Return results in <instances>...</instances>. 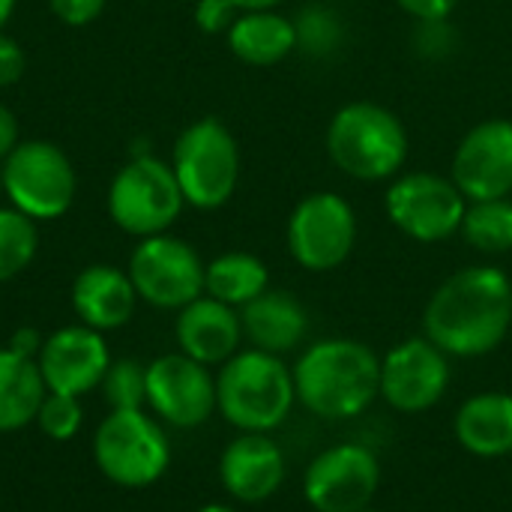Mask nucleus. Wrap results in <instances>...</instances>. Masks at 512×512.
<instances>
[{
    "label": "nucleus",
    "instance_id": "obj_12",
    "mask_svg": "<svg viewBox=\"0 0 512 512\" xmlns=\"http://www.w3.org/2000/svg\"><path fill=\"white\" fill-rule=\"evenodd\" d=\"M381 486V462L363 444H336L318 453L303 474V495L315 512L366 510Z\"/></svg>",
    "mask_w": 512,
    "mask_h": 512
},
{
    "label": "nucleus",
    "instance_id": "obj_24",
    "mask_svg": "<svg viewBox=\"0 0 512 512\" xmlns=\"http://www.w3.org/2000/svg\"><path fill=\"white\" fill-rule=\"evenodd\" d=\"M270 288V270L258 255L225 252L204 267V294L243 309Z\"/></svg>",
    "mask_w": 512,
    "mask_h": 512
},
{
    "label": "nucleus",
    "instance_id": "obj_33",
    "mask_svg": "<svg viewBox=\"0 0 512 512\" xmlns=\"http://www.w3.org/2000/svg\"><path fill=\"white\" fill-rule=\"evenodd\" d=\"M42 342H45V336L36 330V327H18L12 336H9V351H15V354H21V357H30V360H36L39 357V351H42Z\"/></svg>",
    "mask_w": 512,
    "mask_h": 512
},
{
    "label": "nucleus",
    "instance_id": "obj_13",
    "mask_svg": "<svg viewBox=\"0 0 512 512\" xmlns=\"http://www.w3.org/2000/svg\"><path fill=\"white\" fill-rule=\"evenodd\" d=\"M147 405L165 426L198 429L216 411V378L183 351L156 357L147 366Z\"/></svg>",
    "mask_w": 512,
    "mask_h": 512
},
{
    "label": "nucleus",
    "instance_id": "obj_32",
    "mask_svg": "<svg viewBox=\"0 0 512 512\" xmlns=\"http://www.w3.org/2000/svg\"><path fill=\"white\" fill-rule=\"evenodd\" d=\"M396 3L423 24H444L459 6V0H396Z\"/></svg>",
    "mask_w": 512,
    "mask_h": 512
},
{
    "label": "nucleus",
    "instance_id": "obj_22",
    "mask_svg": "<svg viewBox=\"0 0 512 512\" xmlns=\"http://www.w3.org/2000/svg\"><path fill=\"white\" fill-rule=\"evenodd\" d=\"M228 48L249 66H273L297 48V27L276 9L240 12L228 27Z\"/></svg>",
    "mask_w": 512,
    "mask_h": 512
},
{
    "label": "nucleus",
    "instance_id": "obj_36",
    "mask_svg": "<svg viewBox=\"0 0 512 512\" xmlns=\"http://www.w3.org/2000/svg\"><path fill=\"white\" fill-rule=\"evenodd\" d=\"M12 12H15V0H0V33H3V27L9 24Z\"/></svg>",
    "mask_w": 512,
    "mask_h": 512
},
{
    "label": "nucleus",
    "instance_id": "obj_29",
    "mask_svg": "<svg viewBox=\"0 0 512 512\" xmlns=\"http://www.w3.org/2000/svg\"><path fill=\"white\" fill-rule=\"evenodd\" d=\"M237 6L231 0H198L195 6V24L204 33H228V27L237 18Z\"/></svg>",
    "mask_w": 512,
    "mask_h": 512
},
{
    "label": "nucleus",
    "instance_id": "obj_35",
    "mask_svg": "<svg viewBox=\"0 0 512 512\" xmlns=\"http://www.w3.org/2000/svg\"><path fill=\"white\" fill-rule=\"evenodd\" d=\"M240 12H264V9H276L282 0H231Z\"/></svg>",
    "mask_w": 512,
    "mask_h": 512
},
{
    "label": "nucleus",
    "instance_id": "obj_18",
    "mask_svg": "<svg viewBox=\"0 0 512 512\" xmlns=\"http://www.w3.org/2000/svg\"><path fill=\"white\" fill-rule=\"evenodd\" d=\"M174 333L180 351L204 366L228 363L243 342L240 312L222 300H213L210 294H201L177 312Z\"/></svg>",
    "mask_w": 512,
    "mask_h": 512
},
{
    "label": "nucleus",
    "instance_id": "obj_10",
    "mask_svg": "<svg viewBox=\"0 0 512 512\" xmlns=\"http://www.w3.org/2000/svg\"><path fill=\"white\" fill-rule=\"evenodd\" d=\"M204 267L207 264L186 240L165 231L138 240L126 273L138 291V300L153 309L180 312L204 294Z\"/></svg>",
    "mask_w": 512,
    "mask_h": 512
},
{
    "label": "nucleus",
    "instance_id": "obj_7",
    "mask_svg": "<svg viewBox=\"0 0 512 512\" xmlns=\"http://www.w3.org/2000/svg\"><path fill=\"white\" fill-rule=\"evenodd\" d=\"M93 459L111 483L144 489L168 471L171 444L162 423L147 411H111L96 429Z\"/></svg>",
    "mask_w": 512,
    "mask_h": 512
},
{
    "label": "nucleus",
    "instance_id": "obj_31",
    "mask_svg": "<svg viewBox=\"0 0 512 512\" xmlns=\"http://www.w3.org/2000/svg\"><path fill=\"white\" fill-rule=\"evenodd\" d=\"M24 66H27V57H24V48L18 45V39L0 33V87L18 84L24 75Z\"/></svg>",
    "mask_w": 512,
    "mask_h": 512
},
{
    "label": "nucleus",
    "instance_id": "obj_20",
    "mask_svg": "<svg viewBox=\"0 0 512 512\" xmlns=\"http://www.w3.org/2000/svg\"><path fill=\"white\" fill-rule=\"evenodd\" d=\"M240 324L252 348L282 357L303 345L309 333V312L294 294L267 288L261 297L240 309Z\"/></svg>",
    "mask_w": 512,
    "mask_h": 512
},
{
    "label": "nucleus",
    "instance_id": "obj_23",
    "mask_svg": "<svg viewBox=\"0 0 512 512\" xmlns=\"http://www.w3.org/2000/svg\"><path fill=\"white\" fill-rule=\"evenodd\" d=\"M45 393L48 390L36 360L0 348V432H18L30 426Z\"/></svg>",
    "mask_w": 512,
    "mask_h": 512
},
{
    "label": "nucleus",
    "instance_id": "obj_34",
    "mask_svg": "<svg viewBox=\"0 0 512 512\" xmlns=\"http://www.w3.org/2000/svg\"><path fill=\"white\" fill-rule=\"evenodd\" d=\"M21 144V129H18V117L9 105L0 102V162Z\"/></svg>",
    "mask_w": 512,
    "mask_h": 512
},
{
    "label": "nucleus",
    "instance_id": "obj_25",
    "mask_svg": "<svg viewBox=\"0 0 512 512\" xmlns=\"http://www.w3.org/2000/svg\"><path fill=\"white\" fill-rule=\"evenodd\" d=\"M459 234L477 252H486V255L512 252V201L510 198L468 201Z\"/></svg>",
    "mask_w": 512,
    "mask_h": 512
},
{
    "label": "nucleus",
    "instance_id": "obj_19",
    "mask_svg": "<svg viewBox=\"0 0 512 512\" xmlns=\"http://www.w3.org/2000/svg\"><path fill=\"white\" fill-rule=\"evenodd\" d=\"M138 306V291L126 270L111 264H90L72 282V309L81 324L108 333L129 324Z\"/></svg>",
    "mask_w": 512,
    "mask_h": 512
},
{
    "label": "nucleus",
    "instance_id": "obj_8",
    "mask_svg": "<svg viewBox=\"0 0 512 512\" xmlns=\"http://www.w3.org/2000/svg\"><path fill=\"white\" fill-rule=\"evenodd\" d=\"M0 165L9 207L33 222H54L72 207L78 180L69 156L57 144L42 138L21 141Z\"/></svg>",
    "mask_w": 512,
    "mask_h": 512
},
{
    "label": "nucleus",
    "instance_id": "obj_1",
    "mask_svg": "<svg viewBox=\"0 0 512 512\" xmlns=\"http://www.w3.org/2000/svg\"><path fill=\"white\" fill-rule=\"evenodd\" d=\"M426 339L447 357H486L512 330V282L501 267L477 264L453 273L432 294Z\"/></svg>",
    "mask_w": 512,
    "mask_h": 512
},
{
    "label": "nucleus",
    "instance_id": "obj_30",
    "mask_svg": "<svg viewBox=\"0 0 512 512\" xmlns=\"http://www.w3.org/2000/svg\"><path fill=\"white\" fill-rule=\"evenodd\" d=\"M48 6H51V12L63 24H69V27H87V24H93L102 15L105 0H48Z\"/></svg>",
    "mask_w": 512,
    "mask_h": 512
},
{
    "label": "nucleus",
    "instance_id": "obj_26",
    "mask_svg": "<svg viewBox=\"0 0 512 512\" xmlns=\"http://www.w3.org/2000/svg\"><path fill=\"white\" fill-rule=\"evenodd\" d=\"M36 249V222L15 207H0V282H9L24 273L36 258Z\"/></svg>",
    "mask_w": 512,
    "mask_h": 512
},
{
    "label": "nucleus",
    "instance_id": "obj_16",
    "mask_svg": "<svg viewBox=\"0 0 512 512\" xmlns=\"http://www.w3.org/2000/svg\"><path fill=\"white\" fill-rule=\"evenodd\" d=\"M36 366L48 393L81 399L102 384L111 366V354L99 330L87 324H69L45 336Z\"/></svg>",
    "mask_w": 512,
    "mask_h": 512
},
{
    "label": "nucleus",
    "instance_id": "obj_4",
    "mask_svg": "<svg viewBox=\"0 0 512 512\" xmlns=\"http://www.w3.org/2000/svg\"><path fill=\"white\" fill-rule=\"evenodd\" d=\"M327 153L354 180H390L408 159V129L378 102H348L327 126Z\"/></svg>",
    "mask_w": 512,
    "mask_h": 512
},
{
    "label": "nucleus",
    "instance_id": "obj_2",
    "mask_svg": "<svg viewBox=\"0 0 512 512\" xmlns=\"http://www.w3.org/2000/svg\"><path fill=\"white\" fill-rule=\"evenodd\" d=\"M291 372L297 402L321 420L360 417L381 396V360L357 339H321Z\"/></svg>",
    "mask_w": 512,
    "mask_h": 512
},
{
    "label": "nucleus",
    "instance_id": "obj_5",
    "mask_svg": "<svg viewBox=\"0 0 512 512\" xmlns=\"http://www.w3.org/2000/svg\"><path fill=\"white\" fill-rule=\"evenodd\" d=\"M171 168L189 207L216 210L231 201L240 183L237 138L216 117L195 120L180 132L171 153Z\"/></svg>",
    "mask_w": 512,
    "mask_h": 512
},
{
    "label": "nucleus",
    "instance_id": "obj_17",
    "mask_svg": "<svg viewBox=\"0 0 512 512\" xmlns=\"http://www.w3.org/2000/svg\"><path fill=\"white\" fill-rule=\"evenodd\" d=\"M219 480L234 501L261 504L285 483V453L264 432H243L225 447Z\"/></svg>",
    "mask_w": 512,
    "mask_h": 512
},
{
    "label": "nucleus",
    "instance_id": "obj_6",
    "mask_svg": "<svg viewBox=\"0 0 512 512\" xmlns=\"http://www.w3.org/2000/svg\"><path fill=\"white\" fill-rule=\"evenodd\" d=\"M183 207L186 198L171 162L153 153H135L108 186L111 222L138 240L165 234L180 219Z\"/></svg>",
    "mask_w": 512,
    "mask_h": 512
},
{
    "label": "nucleus",
    "instance_id": "obj_28",
    "mask_svg": "<svg viewBox=\"0 0 512 512\" xmlns=\"http://www.w3.org/2000/svg\"><path fill=\"white\" fill-rule=\"evenodd\" d=\"M33 423L51 441H69V438L78 435V429L84 423L81 399L78 396H63V393H45Z\"/></svg>",
    "mask_w": 512,
    "mask_h": 512
},
{
    "label": "nucleus",
    "instance_id": "obj_11",
    "mask_svg": "<svg viewBox=\"0 0 512 512\" xmlns=\"http://www.w3.org/2000/svg\"><path fill=\"white\" fill-rule=\"evenodd\" d=\"M285 240L291 258L303 270H336L348 261L357 243L354 207L336 192H312L291 210Z\"/></svg>",
    "mask_w": 512,
    "mask_h": 512
},
{
    "label": "nucleus",
    "instance_id": "obj_14",
    "mask_svg": "<svg viewBox=\"0 0 512 512\" xmlns=\"http://www.w3.org/2000/svg\"><path fill=\"white\" fill-rule=\"evenodd\" d=\"M447 387L450 357L426 336L399 342L381 360V399L402 414L435 408Z\"/></svg>",
    "mask_w": 512,
    "mask_h": 512
},
{
    "label": "nucleus",
    "instance_id": "obj_21",
    "mask_svg": "<svg viewBox=\"0 0 512 512\" xmlns=\"http://www.w3.org/2000/svg\"><path fill=\"white\" fill-rule=\"evenodd\" d=\"M456 441L480 459H501L512 453V396L501 390L474 393L453 420Z\"/></svg>",
    "mask_w": 512,
    "mask_h": 512
},
{
    "label": "nucleus",
    "instance_id": "obj_9",
    "mask_svg": "<svg viewBox=\"0 0 512 512\" xmlns=\"http://www.w3.org/2000/svg\"><path fill=\"white\" fill-rule=\"evenodd\" d=\"M384 210L390 222L417 243H441L462 231L468 198L459 192L453 177L432 171H411L393 177Z\"/></svg>",
    "mask_w": 512,
    "mask_h": 512
},
{
    "label": "nucleus",
    "instance_id": "obj_39",
    "mask_svg": "<svg viewBox=\"0 0 512 512\" xmlns=\"http://www.w3.org/2000/svg\"><path fill=\"white\" fill-rule=\"evenodd\" d=\"M360 512H378V510H372V507H366V510H360Z\"/></svg>",
    "mask_w": 512,
    "mask_h": 512
},
{
    "label": "nucleus",
    "instance_id": "obj_15",
    "mask_svg": "<svg viewBox=\"0 0 512 512\" xmlns=\"http://www.w3.org/2000/svg\"><path fill=\"white\" fill-rule=\"evenodd\" d=\"M453 183L468 201L510 198L512 120L492 117L465 132L453 153Z\"/></svg>",
    "mask_w": 512,
    "mask_h": 512
},
{
    "label": "nucleus",
    "instance_id": "obj_37",
    "mask_svg": "<svg viewBox=\"0 0 512 512\" xmlns=\"http://www.w3.org/2000/svg\"><path fill=\"white\" fill-rule=\"evenodd\" d=\"M198 512H237L234 507H225V504H207V507H201Z\"/></svg>",
    "mask_w": 512,
    "mask_h": 512
},
{
    "label": "nucleus",
    "instance_id": "obj_27",
    "mask_svg": "<svg viewBox=\"0 0 512 512\" xmlns=\"http://www.w3.org/2000/svg\"><path fill=\"white\" fill-rule=\"evenodd\" d=\"M102 393L111 411H144L147 405V366L138 360H111Z\"/></svg>",
    "mask_w": 512,
    "mask_h": 512
},
{
    "label": "nucleus",
    "instance_id": "obj_38",
    "mask_svg": "<svg viewBox=\"0 0 512 512\" xmlns=\"http://www.w3.org/2000/svg\"><path fill=\"white\" fill-rule=\"evenodd\" d=\"M0 198H3V165H0Z\"/></svg>",
    "mask_w": 512,
    "mask_h": 512
},
{
    "label": "nucleus",
    "instance_id": "obj_3",
    "mask_svg": "<svg viewBox=\"0 0 512 512\" xmlns=\"http://www.w3.org/2000/svg\"><path fill=\"white\" fill-rule=\"evenodd\" d=\"M294 402V372L276 354L237 351L216 375V411L240 432L279 429Z\"/></svg>",
    "mask_w": 512,
    "mask_h": 512
}]
</instances>
